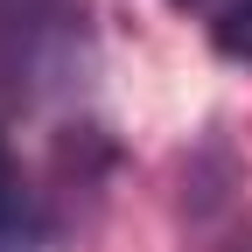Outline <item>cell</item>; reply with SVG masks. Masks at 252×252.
<instances>
[{
  "mask_svg": "<svg viewBox=\"0 0 252 252\" xmlns=\"http://www.w3.org/2000/svg\"><path fill=\"white\" fill-rule=\"evenodd\" d=\"M217 49L224 56H252V0H224L217 7Z\"/></svg>",
  "mask_w": 252,
  "mask_h": 252,
  "instance_id": "1",
  "label": "cell"
},
{
  "mask_svg": "<svg viewBox=\"0 0 252 252\" xmlns=\"http://www.w3.org/2000/svg\"><path fill=\"white\" fill-rule=\"evenodd\" d=\"M21 217H28V189H21L14 154L0 147V238H7V231H21Z\"/></svg>",
  "mask_w": 252,
  "mask_h": 252,
  "instance_id": "2",
  "label": "cell"
}]
</instances>
